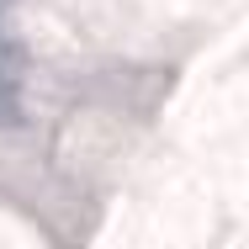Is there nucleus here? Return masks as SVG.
<instances>
[{"instance_id": "1", "label": "nucleus", "mask_w": 249, "mask_h": 249, "mask_svg": "<svg viewBox=\"0 0 249 249\" xmlns=\"http://www.w3.org/2000/svg\"><path fill=\"white\" fill-rule=\"evenodd\" d=\"M21 122V43L0 27V127Z\"/></svg>"}]
</instances>
